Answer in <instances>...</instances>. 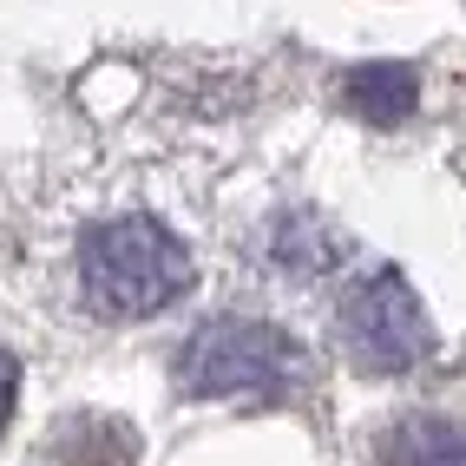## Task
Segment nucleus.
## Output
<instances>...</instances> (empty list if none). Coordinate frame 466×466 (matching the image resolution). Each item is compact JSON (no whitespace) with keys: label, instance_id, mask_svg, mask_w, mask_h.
<instances>
[{"label":"nucleus","instance_id":"nucleus-6","mask_svg":"<svg viewBox=\"0 0 466 466\" xmlns=\"http://www.w3.org/2000/svg\"><path fill=\"white\" fill-rule=\"evenodd\" d=\"M14 394H20V368H14L7 349H0V427L14 420Z\"/></svg>","mask_w":466,"mask_h":466},{"label":"nucleus","instance_id":"nucleus-2","mask_svg":"<svg viewBox=\"0 0 466 466\" xmlns=\"http://www.w3.org/2000/svg\"><path fill=\"white\" fill-rule=\"evenodd\" d=\"M177 381L204 400H283L302 381V349L269 322H210L184 341Z\"/></svg>","mask_w":466,"mask_h":466},{"label":"nucleus","instance_id":"nucleus-4","mask_svg":"<svg viewBox=\"0 0 466 466\" xmlns=\"http://www.w3.org/2000/svg\"><path fill=\"white\" fill-rule=\"evenodd\" d=\"M381 466H466V427L433 420V414H414V420L388 427Z\"/></svg>","mask_w":466,"mask_h":466},{"label":"nucleus","instance_id":"nucleus-1","mask_svg":"<svg viewBox=\"0 0 466 466\" xmlns=\"http://www.w3.org/2000/svg\"><path fill=\"white\" fill-rule=\"evenodd\" d=\"M79 283L99 316L138 322L191 289V250L158 217H112V224L86 230V243H79Z\"/></svg>","mask_w":466,"mask_h":466},{"label":"nucleus","instance_id":"nucleus-5","mask_svg":"<svg viewBox=\"0 0 466 466\" xmlns=\"http://www.w3.org/2000/svg\"><path fill=\"white\" fill-rule=\"evenodd\" d=\"M420 86L408 66H394V59H375V66H355L349 73V106L368 118V126H400V118L414 112Z\"/></svg>","mask_w":466,"mask_h":466},{"label":"nucleus","instance_id":"nucleus-3","mask_svg":"<svg viewBox=\"0 0 466 466\" xmlns=\"http://www.w3.org/2000/svg\"><path fill=\"white\" fill-rule=\"evenodd\" d=\"M341 341H349V355L361 368H375V375H400V368L427 361L433 329H427L420 296L400 283L394 269H375V276H361V283L341 296Z\"/></svg>","mask_w":466,"mask_h":466}]
</instances>
